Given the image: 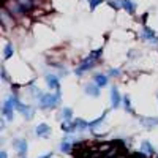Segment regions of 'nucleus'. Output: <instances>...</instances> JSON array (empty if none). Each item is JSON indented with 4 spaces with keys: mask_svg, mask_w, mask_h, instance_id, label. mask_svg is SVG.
I'll list each match as a JSON object with an SVG mask.
<instances>
[{
    "mask_svg": "<svg viewBox=\"0 0 158 158\" xmlns=\"http://www.w3.org/2000/svg\"><path fill=\"white\" fill-rule=\"evenodd\" d=\"M13 147L18 150L19 158L27 156V150H29V142H27V139H22V138L15 139V141H13Z\"/></svg>",
    "mask_w": 158,
    "mask_h": 158,
    "instance_id": "obj_5",
    "label": "nucleus"
},
{
    "mask_svg": "<svg viewBox=\"0 0 158 158\" xmlns=\"http://www.w3.org/2000/svg\"><path fill=\"white\" fill-rule=\"evenodd\" d=\"M108 3L114 10H120L122 8V0H108Z\"/></svg>",
    "mask_w": 158,
    "mask_h": 158,
    "instance_id": "obj_23",
    "label": "nucleus"
},
{
    "mask_svg": "<svg viewBox=\"0 0 158 158\" xmlns=\"http://www.w3.org/2000/svg\"><path fill=\"white\" fill-rule=\"evenodd\" d=\"M122 8L128 13V15H135L136 13V5L131 0H122Z\"/></svg>",
    "mask_w": 158,
    "mask_h": 158,
    "instance_id": "obj_17",
    "label": "nucleus"
},
{
    "mask_svg": "<svg viewBox=\"0 0 158 158\" xmlns=\"http://www.w3.org/2000/svg\"><path fill=\"white\" fill-rule=\"evenodd\" d=\"M84 92L89 95V97H94V98H98L101 95V87L97 84V82H89L85 84L84 87Z\"/></svg>",
    "mask_w": 158,
    "mask_h": 158,
    "instance_id": "obj_10",
    "label": "nucleus"
},
{
    "mask_svg": "<svg viewBox=\"0 0 158 158\" xmlns=\"http://www.w3.org/2000/svg\"><path fill=\"white\" fill-rule=\"evenodd\" d=\"M109 94H111V106H112L114 109L120 108V104H122V100H123V97L120 95V92H118V89H117L115 85H112Z\"/></svg>",
    "mask_w": 158,
    "mask_h": 158,
    "instance_id": "obj_8",
    "label": "nucleus"
},
{
    "mask_svg": "<svg viewBox=\"0 0 158 158\" xmlns=\"http://www.w3.org/2000/svg\"><path fill=\"white\" fill-rule=\"evenodd\" d=\"M108 76L109 77H118V76H120V70H118V68H109L108 70Z\"/></svg>",
    "mask_w": 158,
    "mask_h": 158,
    "instance_id": "obj_24",
    "label": "nucleus"
},
{
    "mask_svg": "<svg viewBox=\"0 0 158 158\" xmlns=\"http://www.w3.org/2000/svg\"><path fill=\"white\" fill-rule=\"evenodd\" d=\"M60 101H62V94L60 90L56 92V94H43L38 100V106L40 109H44V111H52L60 106Z\"/></svg>",
    "mask_w": 158,
    "mask_h": 158,
    "instance_id": "obj_2",
    "label": "nucleus"
},
{
    "mask_svg": "<svg viewBox=\"0 0 158 158\" xmlns=\"http://www.w3.org/2000/svg\"><path fill=\"white\" fill-rule=\"evenodd\" d=\"M44 81H46V84H48V87H49L51 90H56V92L60 90V76H59V74H56V73H48V74L44 76Z\"/></svg>",
    "mask_w": 158,
    "mask_h": 158,
    "instance_id": "obj_6",
    "label": "nucleus"
},
{
    "mask_svg": "<svg viewBox=\"0 0 158 158\" xmlns=\"http://www.w3.org/2000/svg\"><path fill=\"white\" fill-rule=\"evenodd\" d=\"M13 54H15V46H13L11 43H6L5 44V49H3V59L8 60L13 57Z\"/></svg>",
    "mask_w": 158,
    "mask_h": 158,
    "instance_id": "obj_20",
    "label": "nucleus"
},
{
    "mask_svg": "<svg viewBox=\"0 0 158 158\" xmlns=\"http://www.w3.org/2000/svg\"><path fill=\"white\" fill-rule=\"evenodd\" d=\"M24 158H27V156H24Z\"/></svg>",
    "mask_w": 158,
    "mask_h": 158,
    "instance_id": "obj_29",
    "label": "nucleus"
},
{
    "mask_svg": "<svg viewBox=\"0 0 158 158\" xmlns=\"http://www.w3.org/2000/svg\"><path fill=\"white\" fill-rule=\"evenodd\" d=\"M73 123V127L76 128V131L77 133H82V131H87L89 130V122H85L84 118H74V120L71 122Z\"/></svg>",
    "mask_w": 158,
    "mask_h": 158,
    "instance_id": "obj_15",
    "label": "nucleus"
},
{
    "mask_svg": "<svg viewBox=\"0 0 158 158\" xmlns=\"http://www.w3.org/2000/svg\"><path fill=\"white\" fill-rule=\"evenodd\" d=\"M106 117H108V109H104V111H103V114H101L98 118H95V120L89 122V131H92V133H94L95 128H97L98 125H101V123L104 122V118H106Z\"/></svg>",
    "mask_w": 158,
    "mask_h": 158,
    "instance_id": "obj_13",
    "label": "nucleus"
},
{
    "mask_svg": "<svg viewBox=\"0 0 158 158\" xmlns=\"http://www.w3.org/2000/svg\"><path fill=\"white\" fill-rule=\"evenodd\" d=\"M103 2H104V0H89V6H90L92 11H94V10H95L98 5H101Z\"/></svg>",
    "mask_w": 158,
    "mask_h": 158,
    "instance_id": "obj_25",
    "label": "nucleus"
},
{
    "mask_svg": "<svg viewBox=\"0 0 158 158\" xmlns=\"http://www.w3.org/2000/svg\"><path fill=\"white\" fill-rule=\"evenodd\" d=\"M38 158H52V153H46V155H43V156H38Z\"/></svg>",
    "mask_w": 158,
    "mask_h": 158,
    "instance_id": "obj_28",
    "label": "nucleus"
},
{
    "mask_svg": "<svg viewBox=\"0 0 158 158\" xmlns=\"http://www.w3.org/2000/svg\"><path fill=\"white\" fill-rule=\"evenodd\" d=\"M51 133H52V128H51L48 123H38V125L35 127V135H36L38 138H41V139L49 138Z\"/></svg>",
    "mask_w": 158,
    "mask_h": 158,
    "instance_id": "obj_9",
    "label": "nucleus"
},
{
    "mask_svg": "<svg viewBox=\"0 0 158 158\" xmlns=\"http://www.w3.org/2000/svg\"><path fill=\"white\" fill-rule=\"evenodd\" d=\"M139 120H141L142 127L147 128V130H152V128L158 127V117H141Z\"/></svg>",
    "mask_w": 158,
    "mask_h": 158,
    "instance_id": "obj_12",
    "label": "nucleus"
},
{
    "mask_svg": "<svg viewBox=\"0 0 158 158\" xmlns=\"http://www.w3.org/2000/svg\"><path fill=\"white\" fill-rule=\"evenodd\" d=\"M0 158H8V155H6V152H5V150L0 152Z\"/></svg>",
    "mask_w": 158,
    "mask_h": 158,
    "instance_id": "obj_27",
    "label": "nucleus"
},
{
    "mask_svg": "<svg viewBox=\"0 0 158 158\" xmlns=\"http://www.w3.org/2000/svg\"><path fill=\"white\" fill-rule=\"evenodd\" d=\"M29 92H30V95H32L33 98H36V100H40V97L43 95V92H41V89H40V87H36V85H30Z\"/></svg>",
    "mask_w": 158,
    "mask_h": 158,
    "instance_id": "obj_21",
    "label": "nucleus"
},
{
    "mask_svg": "<svg viewBox=\"0 0 158 158\" xmlns=\"http://www.w3.org/2000/svg\"><path fill=\"white\" fill-rule=\"evenodd\" d=\"M92 77H94V82H97L101 89L106 87L108 82H109V76H108V74H103V73H95Z\"/></svg>",
    "mask_w": 158,
    "mask_h": 158,
    "instance_id": "obj_14",
    "label": "nucleus"
},
{
    "mask_svg": "<svg viewBox=\"0 0 158 158\" xmlns=\"http://www.w3.org/2000/svg\"><path fill=\"white\" fill-rule=\"evenodd\" d=\"M62 120H65V122H73L74 120L71 108H63L62 109Z\"/></svg>",
    "mask_w": 158,
    "mask_h": 158,
    "instance_id": "obj_19",
    "label": "nucleus"
},
{
    "mask_svg": "<svg viewBox=\"0 0 158 158\" xmlns=\"http://www.w3.org/2000/svg\"><path fill=\"white\" fill-rule=\"evenodd\" d=\"M101 56H103V48L94 49L81 63H77V67H76V70H74V74L81 77L84 73L90 71L92 68H95L97 65H98V62H100V57H101Z\"/></svg>",
    "mask_w": 158,
    "mask_h": 158,
    "instance_id": "obj_1",
    "label": "nucleus"
},
{
    "mask_svg": "<svg viewBox=\"0 0 158 158\" xmlns=\"http://www.w3.org/2000/svg\"><path fill=\"white\" fill-rule=\"evenodd\" d=\"M71 150H73V139H71V136H65L60 142V152L71 153Z\"/></svg>",
    "mask_w": 158,
    "mask_h": 158,
    "instance_id": "obj_11",
    "label": "nucleus"
},
{
    "mask_svg": "<svg viewBox=\"0 0 158 158\" xmlns=\"http://www.w3.org/2000/svg\"><path fill=\"white\" fill-rule=\"evenodd\" d=\"M2 79H3L5 82L10 81V77H8V73H6V68H5V67H2Z\"/></svg>",
    "mask_w": 158,
    "mask_h": 158,
    "instance_id": "obj_26",
    "label": "nucleus"
},
{
    "mask_svg": "<svg viewBox=\"0 0 158 158\" xmlns=\"http://www.w3.org/2000/svg\"><path fill=\"white\" fill-rule=\"evenodd\" d=\"M21 101H19V97L16 95V94H11V95H8V98L3 101V104H2V115L6 118V120H13L15 118V111H16V108H18V104H19Z\"/></svg>",
    "mask_w": 158,
    "mask_h": 158,
    "instance_id": "obj_3",
    "label": "nucleus"
},
{
    "mask_svg": "<svg viewBox=\"0 0 158 158\" xmlns=\"http://www.w3.org/2000/svg\"><path fill=\"white\" fill-rule=\"evenodd\" d=\"M141 38L144 40V41H147V43H152V44H158V35L150 29L147 27L146 24L142 25V30H141Z\"/></svg>",
    "mask_w": 158,
    "mask_h": 158,
    "instance_id": "obj_4",
    "label": "nucleus"
},
{
    "mask_svg": "<svg viewBox=\"0 0 158 158\" xmlns=\"http://www.w3.org/2000/svg\"><path fill=\"white\" fill-rule=\"evenodd\" d=\"M122 104H123L125 111H128L130 114H133V112H135V111H133V108H131V100H130V97H128V95H125V97H123Z\"/></svg>",
    "mask_w": 158,
    "mask_h": 158,
    "instance_id": "obj_22",
    "label": "nucleus"
},
{
    "mask_svg": "<svg viewBox=\"0 0 158 158\" xmlns=\"http://www.w3.org/2000/svg\"><path fill=\"white\" fill-rule=\"evenodd\" d=\"M156 158H158V155H156Z\"/></svg>",
    "mask_w": 158,
    "mask_h": 158,
    "instance_id": "obj_30",
    "label": "nucleus"
},
{
    "mask_svg": "<svg viewBox=\"0 0 158 158\" xmlns=\"http://www.w3.org/2000/svg\"><path fill=\"white\" fill-rule=\"evenodd\" d=\"M141 150L146 153L147 156H153V155H155V147L152 146V142L147 141V139L141 142Z\"/></svg>",
    "mask_w": 158,
    "mask_h": 158,
    "instance_id": "obj_16",
    "label": "nucleus"
},
{
    "mask_svg": "<svg viewBox=\"0 0 158 158\" xmlns=\"http://www.w3.org/2000/svg\"><path fill=\"white\" fill-rule=\"evenodd\" d=\"M60 130L62 131H65V133H67V135H73V133H77V131H76V128L73 127V123L71 122H62L60 123Z\"/></svg>",
    "mask_w": 158,
    "mask_h": 158,
    "instance_id": "obj_18",
    "label": "nucleus"
},
{
    "mask_svg": "<svg viewBox=\"0 0 158 158\" xmlns=\"http://www.w3.org/2000/svg\"><path fill=\"white\" fill-rule=\"evenodd\" d=\"M16 111H18L19 114H22V117L25 118V120H32V118H33V115H35V111H33V108L30 106V104H27V103H22V101L18 104Z\"/></svg>",
    "mask_w": 158,
    "mask_h": 158,
    "instance_id": "obj_7",
    "label": "nucleus"
}]
</instances>
